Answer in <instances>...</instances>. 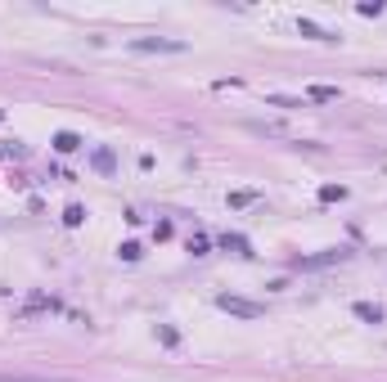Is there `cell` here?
<instances>
[{"label":"cell","mask_w":387,"mask_h":382,"mask_svg":"<svg viewBox=\"0 0 387 382\" xmlns=\"http://www.w3.org/2000/svg\"><path fill=\"white\" fill-rule=\"evenodd\" d=\"M216 302H221V311H230V315H244V319H257V315H261V306H257V302L230 297V292H225V297H216Z\"/></svg>","instance_id":"cell-1"},{"label":"cell","mask_w":387,"mask_h":382,"mask_svg":"<svg viewBox=\"0 0 387 382\" xmlns=\"http://www.w3.org/2000/svg\"><path fill=\"white\" fill-rule=\"evenodd\" d=\"M136 50H167V54H176V50H185V45H180V41H162V36H158V41H153V36H140Z\"/></svg>","instance_id":"cell-2"},{"label":"cell","mask_w":387,"mask_h":382,"mask_svg":"<svg viewBox=\"0 0 387 382\" xmlns=\"http://www.w3.org/2000/svg\"><path fill=\"white\" fill-rule=\"evenodd\" d=\"M0 382H72V378H36V374H0Z\"/></svg>","instance_id":"cell-3"},{"label":"cell","mask_w":387,"mask_h":382,"mask_svg":"<svg viewBox=\"0 0 387 382\" xmlns=\"http://www.w3.org/2000/svg\"><path fill=\"white\" fill-rule=\"evenodd\" d=\"M356 315H360V319H374V324L383 319V311H379V306H369V302H360V306H356Z\"/></svg>","instance_id":"cell-4"},{"label":"cell","mask_w":387,"mask_h":382,"mask_svg":"<svg viewBox=\"0 0 387 382\" xmlns=\"http://www.w3.org/2000/svg\"><path fill=\"white\" fill-rule=\"evenodd\" d=\"M311 100H320V104H329V100H338V90H333V85H316V90H311Z\"/></svg>","instance_id":"cell-5"},{"label":"cell","mask_w":387,"mask_h":382,"mask_svg":"<svg viewBox=\"0 0 387 382\" xmlns=\"http://www.w3.org/2000/svg\"><path fill=\"white\" fill-rule=\"evenodd\" d=\"M54 144H59V149H64V153H72V149H81V140H77V135H68V131H64V135H59V140H54Z\"/></svg>","instance_id":"cell-6"},{"label":"cell","mask_w":387,"mask_h":382,"mask_svg":"<svg viewBox=\"0 0 387 382\" xmlns=\"http://www.w3.org/2000/svg\"><path fill=\"white\" fill-rule=\"evenodd\" d=\"M297 28H302V32H306V36H316V41H333V36H329V32H320V28H316V23H297Z\"/></svg>","instance_id":"cell-7"}]
</instances>
